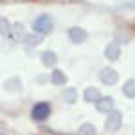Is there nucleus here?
Returning a JSON list of instances; mask_svg holds the SVG:
<instances>
[{
    "label": "nucleus",
    "mask_w": 135,
    "mask_h": 135,
    "mask_svg": "<svg viewBox=\"0 0 135 135\" xmlns=\"http://www.w3.org/2000/svg\"><path fill=\"white\" fill-rule=\"evenodd\" d=\"M32 119L34 121H45L51 114V104L49 103H38L32 106Z\"/></svg>",
    "instance_id": "1"
}]
</instances>
